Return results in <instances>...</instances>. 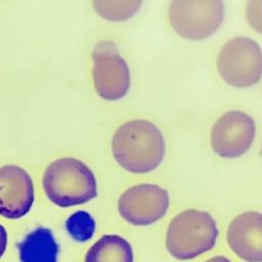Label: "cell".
I'll return each instance as SVG.
<instances>
[{"label": "cell", "instance_id": "277c9868", "mask_svg": "<svg viewBox=\"0 0 262 262\" xmlns=\"http://www.w3.org/2000/svg\"><path fill=\"white\" fill-rule=\"evenodd\" d=\"M168 17L174 31L184 39L199 41L212 36L224 19L219 0H176L169 4Z\"/></svg>", "mask_w": 262, "mask_h": 262}, {"label": "cell", "instance_id": "5b68a950", "mask_svg": "<svg viewBox=\"0 0 262 262\" xmlns=\"http://www.w3.org/2000/svg\"><path fill=\"white\" fill-rule=\"evenodd\" d=\"M216 67L220 77L227 84L239 88L251 87L261 78L260 46L251 38L234 37L220 49Z\"/></svg>", "mask_w": 262, "mask_h": 262}, {"label": "cell", "instance_id": "9c48e42d", "mask_svg": "<svg viewBox=\"0 0 262 262\" xmlns=\"http://www.w3.org/2000/svg\"><path fill=\"white\" fill-rule=\"evenodd\" d=\"M35 189L29 173L16 165L0 167V216L19 219L31 210Z\"/></svg>", "mask_w": 262, "mask_h": 262}, {"label": "cell", "instance_id": "30bf717a", "mask_svg": "<svg viewBox=\"0 0 262 262\" xmlns=\"http://www.w3.org/2000/svg\"><path fill=\"white\" fill-rule=\"evenodd\" d=\"M226 241L231 251L247 262L262 261V216L247 211L235 216L227 227Z\"/></svg>", "mask_w": 262, "mask_h": 262}, {"label": "cell", "instance_id": "5bb4252c", "mask_svg": "<svg viewBox=\"0 0 262 262\" xmlns=\"http://www.w3.org/2000/svg\"><path fill=\"white\" fill-rule=\"evenodd\" d=\"M66 228L75 241L83 243L93 236L95 221L86 211H77L67 219Z\"/></svg>", "mask_w": 262, "mask_h": 262}, {"label": "cell", "instance_id": "e0dca14e", "mask_svg": "<svg viewBox=\"0 0 262 262\" xmlns=\"http://www.w3.org/2000/svg\"><path fill=\"white\" fill-rule=\"evenodd\" d=\"M204 262H231V261L224 256H215V257L210 258Z\"/></svg>", "mask_w": 262, "mask_h": 262}, {"label": "cell", "instance_id": "3957f363", "mask_svg": "<svg viewBox=\"0 0 262 262\" xmlns=\"http://www.w3.org/2000/svg\"><path fill=\"white\" fill-rule=\"evenodd\" d=\"M217 237V223L210 213L187 209L170 221L166 232V248L174 258L189 260L212 250Z\"/></svg>", "mask_w": 262, "mask_h": 262}, {"label": "cell", "instance_id": "4fadbf2b", "mask_svg": "<svg viewBox=\"0 0 262 262\" xmlns=\"http://www.w3.org/2000/svg\"><path fill=\"white\" fill-rule=\"evenodd\" d=\"M142 1H114L96 0L92 1L95 11L104 19L112 21H123L131 18L140 8Z\"/></svg>", "mask_w": 262, "mask_h": 262}, {"label": "cell", "instance_id": "6da1fadb", "mask_svg": "<svg viewBox=\"0 0 262 262\" xmlns=\"http://www.w3.org/2000/svg\"><path fill=\"white\" fill-rule=\"evenodd\" d=\"M166 151L162 131L147 120L122 124L112 138V152L120 167L135 174L148 173L160 166Z\"/></svg>", "mask_w": 262, "mask_h": 262}, {"label": "cell", "instance_id": "8992f818", "mask_svg": "<svg viewBox=\"0 0 262 262\" xmlns=\"http://www.w3.org/2000/svg\"><path fill=\"white\" fill-rule=\"evenodd\" d=\"M92 80L95 92L104 100L123 98L130 88V71L116 44L101 40L92 52Z\"/></svg>", "mask_w": 262, "mask_h": 262}, {"label": "cell", "instance_id": "ba28073f", "mask_svg": "<svg viewBox=\"0 0 262 262\" xmlns=\"http://www.w3.org/2000/svg\"><path fill=\"white\" fill-rule=\"evenodd\" d=\"M256 124L247 113L233 110L224 113L211 129L212 149L221 158L233 159L246 154L254 142Z\"/></svg>", "mask_w": 262, "mask_h": 262}, {"label": "cell", "instance_id": "52a82bcc", "mask_svg": "<svg viewBox=\"0 0 262 262\" xmlns=\"http://www.w3.org/2000/svg\"><path fill=\"white\" fill-rule=\"evenodd\" d=\"M168 191L152 183H139L127 188L118 200L120 216L128 223L146 226L160 220L169 208Z\"/></svg>", "mask_w": 262, "mask_h": 262}, {"label": "cell", "instance_id": "2e32d148", "mask_svg": "<svg viewBox=\"0 0 262 262\" xmlns=\"http://www.w3.org/2000/svg\"><path fill=\"white\" fill-rule=\"evenodd\" d=\"M7 243H8V234L5 229V227L0 224V259L4 255L6 248H7Z\"/></svg>", "mask_w": 262, "mask_h": 262}, {"label": "cell", "instance_id": "8fae6325", "mask_svg": "<svg viewBox=\"0 0 262 262\" xmlns=\"http://www.w3.org/2000/svg\"><path fill=\"white\" fill-rule=\"evenodd\" d=\"M17 247L20 262H57L58 245L46 227L29 232Z\"/></svg>", "mask_w": 262, "mask_h": 262}, {"label": "cell", "instance_id": "7c38bea8", "mask_svg": "<svg viewBox=\"0 0 262 262\" xmlns=\"http://www.w3.org/2000/svg\"><path fill=\"white\" fill-rule=\"evenodd\" d=\"M84 262H133V250L126 238L106 234L89 248Z\"/></svg>", "mask_w": 262, "mask_h": 262}, {"label": "cell", "instance_id": "9a60e30c", "mask_svg": "<svg viewBox=\"0 0 262 262\" xmlns=\"http://www.w3.org/2000/svg\"><path fill=\"white\" fill-rule=\"evenodd\" d=\"M261 1H250L247 8V17L251 26L258 32H261Z\"/></svg>", "mask_w": 262, "mask_h": 262}, {"label": "cell", "instance_id": "7a4b0ae2", "mask_svg": "<svg viewBox=\"0 0 262 262\" xmlns=\"http://www.w3.org/2000/svg\"><path fill=\"white\" fill-rule=\"evenodd\" d=\"M42 186L48 200L61 208L85 204L97 195L92 170L72 157L52 161L43 173Z\"/></svg>", "mask_w": 262, "mask_h": 262}]
</instances>
